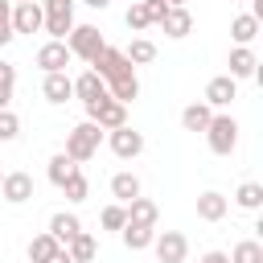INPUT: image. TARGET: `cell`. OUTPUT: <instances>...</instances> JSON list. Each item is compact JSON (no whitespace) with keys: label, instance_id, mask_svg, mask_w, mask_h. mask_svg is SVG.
Here are the masks:
<instances>
[{"label":"cell","instance_id":"cell-42","mask_svg":"<svg viewBox=\"0 0 263 263\" xmlns=\"http://www.w3.org/2000/svg\"><path fill=\"white\" fill-rule=\"evenodd\" d=\"M8 4H21V0H8Z\"/></svg>","mask_w":263,"mask_h":263},{"label":"cell","instance_id":"cell-31","mask_svg":"<svg viewBox=\"0 0 263 263\" xmlns=\"http://www.w3.org/2000/svg\"><path fill=\"white\" fill-rule=\"evenodd\" d=\"M230 263H263V242L255 238H242L230 247Z\"/></svg>","mask_w":263,"mask_h":263},{"label":"cell","instance_id":"cell-24","mask_svg":"<svg viewBox=\"0 0 263 263\" xmlns=\"http://www.w3.org/2000/svg\"><path fill=\"white\" fill-rule=\"evenodd\" d=\"M66 255L74 259V263H90L95 255H99V242H95V234H86V230H78L70 242H66Z\"/></svg>","mask_w":263,"mask_h":263},{"label":"cell","instance_id":"cell-27","mask_svg":"<svg viewBox=\"0 0 263 263\" xmlns=\"http://www.w3.org/2000/svg\"><path fill=\"white\" fill-rule=\"evenodd\" d=\"M210 115H214V107H205V103H189V107L181 111V127H185V132H205Z\"/></svg>","mask_w":263,"mask_h":263},{"label":"cell","instance_id":"cell-20","mask_svg":"<svg viewBox=\"0 0 263 263\" xmlns=\"http://www.w3.org/2000/svg\"><path fill=\"white\" fill-rule=\"evenodd\" d=\"M140 193H144V185H140L136 173H115V177H111V197H115L119 205H127V201L140 197Z\"/></svg>","mask_w":263,"mask_h":263},{"label":"cell","instance_id":"cell-38","mask_svg":"<svg viewBox=\"0 0 263 263\" xmlns=\"http://www.w3.org/2000/svg\"><path fill=\"white\" fill-rule=\"evenodd\" d=\"M197 263H230V255H226V251H205Z\"/></svg>","mask_w":263,"mask_h":263},{"label":"cell","instance_id":"cell-41","mask_svg":"<svg viewBox=\"0 0 263 263\" xmlns=\"http://www.w3.org/2000/svg\"><path fill=\"white\" fill-rule=\"evenodd\" d=\"M164 4H173V8H177V4H185V0H164Z\"/></svg>","mask_w":263,"mask_h":263},{"label":"cell","instance_id":"cell-33","mask_svg":"<svg viewBox=\"0 0 263 263\" xmlns=\"http://www.w3.org/2000/svg\"><path fill=\"white\" fill-rule=\"evenodd\" d=\"M16 136H21V115L12 107H4L0 111V144H12Z\"/></svg>","mask_w":263,"mask_h":263},{"label":"cell","instance_id":"cell-39","mask_svg":"<svg viewBox=\"0 0 263 263\" xmlns=\"http://www.w3.org/2000/svg\"><path fill=\"white\" fill-rule=\"evenodd\" d=\"M45 263H74V259H70V255H66V247H62V251H58L53 259H45Z\"/></svg>","mask_w":263,"mask_h":263},{"label":"cell","instance_id":"cell-8","mask_svg":"<svg viewBox=\"0 0 263 263\" xmlns=\"http://www.w3.org/2000/svg\"><path fill=\"white\" fill-rule=\"evenodd\" d=\"M107 144H111V152L119 160H136L144 152V132H136L132 123H123V127H111L107 132Z\"/></svg>","mask_w":263,"mask_h":263},{"label":"cell","instance_id":"cell-28","mask_svg":"<svg viewBox=\"0 0 263 263\" xmlns=\"http://www.w3.org/2000/svg\"><path fill=\"white\" fill-rule=\"evenodd\" d=\"M107 95L119 99V103H136V99H140V78H136V74L115 78V82H107Z\"/></svg>","mask_w":263,"mask_h":263},{"label":"cell","instance_id":"cell-9","mask_svg":"<svg viewBox=\"0 0 263 263\" xmlns=\"http://www.w3.org/2000/svg\"><path fill=\"white\" fill-rule=\"evenodd\" d=\"M0 197H4L8 205H25L29 197H37V185H33L29 173H4V181H0Z\"/></svg>","mask_w":263,"mask_h":263},{"label":"cell","instance_id":"cell-1","mask_svg":"<svg viewBox=\"0 0 263 263\" xmlns=\"http://www.w3.org/2000/svg\"><path fill=\"white\" fill-rule=\"evenodd\" d=\"M99 144H103V127L95 123V119H82V123H74L70 132H66V156L70 160H78V164H86L90 156H99Z\"/></svg>","mask_w":263,"mask_h":263},{"label":"cell","instance_id":"cell-32","mask_svg":"<svg viewBox=\"0 0 263 263\" xmlns=\"http://www.w3.org/2000/svg\"><path fill=\"white\" fill-rule=\"evenodd\" d=\"M12 90H16V66L0 58V111L12 103Z\"/></svg>","mask_w":263,"mask_h":263},{"label":"cell","instance_id":"cell-34","mask_svg":"<svg viewBox=\"0 0 263 263\" xmlns=\"http://www.w3.org/2000/svg\"><path fill=\"white\" fill-rule=\"evenodd\" d=\"M99 222H103V230H123V222H127V210H123L119 201H111V205H103Z\"/></svg>","mask_w":263,"mask_h":263},{"label":"cell","instance_id":"cell-15","mask_svg":"<svg viewBox=\"0 0 263 263\" xmlns=\"http://www.w3.org/2000/svg\"><path fill=\"white\" fill-rule=\"evenodd\" d=\"M41 99H45V103H53V107H62L66 99H74V82L66 78V70L45 74V82H41Z\"/></svg>","mask_w":263,"mask_h":263},{"label":"cell","instance_id":"cell-26","mask_svg":"<svg viewBox=\"0 0 263 263\" xmlns=\"http://www.w3.org/2000/svg\"><path fill=\"white\" fill-rule=\"evenodd\" d=\"M123 58H127L132 66H148V62H156V41H148V37H132L127 49H123Z\"/></svg>","mask_w":263,"mask_h":263},{"label":"cell","instance_id":"cell-21","mask_svg":"<svg viewBox=\"0 0 263 263\" xmlns=\"http://www.w3.org/2000/svg\"><path fill=\"white\" fill-rule=\"evenodd\" d=\"M78 230H82V222H78V214H70V210H58V214L49 218V234H53L62 247H66V242H70Z\"/></svg>","mask_w":263,"mask_h":263},{"label":"cell","instance_id":"cell-25","mask_svg":"<svg viewBox=\"0 0 263 263\" xmlns=\"http://www.w3.org/2000/svg\"><path fill=\"white\" fill-rule=\"evenodd\" d=\"M230 37H234V45H251V41L259 37V16L238 12V16L230 21Z\"/></svg>","mask_w":263,"mask_h":263},{"label":"cell","instance_id":"cell-12","mask_svg":"<svg viewBox=\"0 0 263 263\" xmlns=\"http://www.w3.org/2000/svg\"><path fill=\"white\" fill-rule=\"evenodd\" d=\"M70 62H74V58H70L66 41H53V37H49V41H45V45L37 49V66H41L45 74H58V70H66Z\"/></svg>","mask_w":263,"mask_h":263},{"label":"cell","instance_id":"cell-23","mask_svg":"<svg viewBox=\"0 0 263 263\" xmlns=\"http://www.w3.org/2000/svg\"><path fill=\"white\" fill-rule=\"evenodd\" d=\"M234 205L247 210V214H259V210H263V185H259V181H242V185L234 189Z\"/></svg>","mask_w":263,"mask_h":263},{"label":"cell","instance_id":"cell-7","mask_svg":"<svg viewBox=\"0 0 263 263\" xmlns=\"http://www.w3.org/2000/svg\"><path fill=\"white\" fill-rule=\"evenodd\" d=\"M152 251H156V263H185V255H189V238H185L181 230H156Z\"/></svg>","mask_w":263,"mask_h":263},{"label":"cell","instance_id":"cell-19","mask_svg":"<svg viewBox=\"0 0 263 263\" xmlns=\"http://www.w3.org/2000/svg\"><path fill=\"white\" fill-rule=\"evenodd\" d=\"M62 251V242L49 234V230H41V234H33L29 238V247H25V255H29V263H45V259H53Z\"/></svg>","mask_w":263,"mask_h":263},{"label":"cell","instance_id":"cell-5","mask_svg":"<svg viewBox=\"0 0 263 263\" xmlns=\"http://www.w3.org/2000/svg\"><path fill=\"white\" fill-rule=\"evenodd\" d=\"M107 41H103V33L95 29V25H74L70 33H66V49H70V58H82L86 66H90V58L103 49Z\"/></svg>","mask_w":263,"mask_h":263},{"label":"cell","instance_id":"cell-40","mask_svg":"<svg viewBox=\"0 0 263 263\" xmlns=\"http://www.w3.org/2000/svg\"><path fill=\"white\" fill-rule=\"evenodd\" d=\"M82 4H90V8H99V12H103V8L111 4V0H82Z\"/></svg>","mask_w":263,"mask_h":263},{"label":"cell","instance_id":"cell-16","mask_svg":"<svg viewBox=\"0 0 263 263\" xmlns=\"http://www.w3.org/2000/svg\"><path fill=\"white\" fill-rule=\"evenodd\" d=\"M74 82V99H82V103H99V99H107V82L95 74V70H82L78 78H70Z\"/></svg>","mask_w":263,"mask_h":263},{"label":"cell","instance_id":"cell-22","mask_svg":"<svg viewBox=\"0 0 263 263\" xmlns=\"http://www.w3.org/2000/svg\"><path fill=\"white\" fill-rule=\"evenodd\" d=\"M119 238H123V247H127V251H148V247H152V238H156V226H136V222H123Z\"/></svg>","mask_w":263,"mask_h":263},{"label":"cell","instance_id":"cell-10","mask_svg":"<svg viewBox=\"0 0 263 263\" xmlns=\"http://www.w3.org/2000/svg\"><path fill=\"white\" fill-rule=\"evenodd\" d=\"M234 99H238V82H234L230 74H218V78H210V82H205V99H201L205 107L222 111V107H230Z\"/></svg>","mask_w":263,"mask_h":263},{"label":"cell","instance_id":"cell-13","mask_svg":"<svg viewBox=\"0 0 263 263\" xmlns=\"http://www.w3.org/2000/svg\"><path fill=\"white\" fill-rule=\"evenodd\" d=\"M160 29H164V37H173V41H181V37H189L193 33V16H189V8L185 4H168V12L160 16Z\"/></svg>","mask_w":263,"mask_h":263},{"label":"cell","instance_id":"cell-11","mask_svg":"<svg viewBox=\"0 0 263 263\" xmlns=\"http://www.w3.org/2000/svg\"><path fill=\"white\" fill-rule=\"evenodd\" d=\"M12 33H41V0L12 4Z\"/></svg>","mask_w":263,"mask_h":263},{"label":"cell","instance_id":"cell-37","mask_svg":"<svg viewBox=\"0 0 263 263\" xmlns=\"http://www.w3.org/2000/svg\"><path fill=\"white\" fill-rule=\"evenodd\" d=\"M144 12H148L152 25H160V16L168 12V4H164V0H144Z\"/></svg>","mask_w":263,"mask_h":263},{"label":"cell","instance_id":"cell-17","mask_svg":"<svg viewBox=\"0 0 263 263\" xmlns=\"http://www.w3.org/2000/svg\"><path fill=\"white\" fill-rule=\"evenodd\" d=\"M226 66H230V78H234V82H242V78H255L259 58H255V49H251V45H234Z\"/></svg>","mask_w":263,"mask_h":263},{"label":"cell","instance_id":"cell-29","mask_svg":"<svg viewBox=\"0 0 263 263\" xmlns=\"http://www.w3.org/2000/svg\"><path fill=\"white\" fill-rule=\"evenodd\" d=\"M74 168H82V164H78V160H70L66 152H53V156H49V168H45V173H49V185H58V189H62V181H66Z\"/></svg>","mask_w":263,"mask_h":263},{"label":"cell","instance_id":"cell-30","mask_svg":"<svg viewBox=\"0 0 263 263\" xmlns=\"http://www.w3.org/2000/svg\"><path fill=\"white\" fill-rule=\"evenodd\" d=\"M62 193H66V201H86V197H90V181H86V173L74 168V173L62 181Z\"/></svg>","mask_w":263,"mask_h":263},{"label":"cell","instance_id":"cell-3","mask_svg":"<svg viewBox=\"0 0 263 263\" xmlns=\"http://www.w3.org/2000/svg\"><path fill=\"white\" fill-rule=\"evenodd\" d=\"M74 0H41V33H49L53 41H66V33L74 29Z\"/></svg>","mask_w":263,"mask_h":263},{"label":"cell","instance_id":"cell-18","mask_svg":"<svg viewBox=\"0 0 263 263\" xmlns=\"http://www.w3.org/2000/svg\"><path fill=\"white\" fill-rule=\"evenodd\" d=\"M123 210H127V222H136V226H156V222H160V205H156L152 197H144V193L132 197Z\"/></svg>","mask_w":263,"mask_h":263},{"label":"cell","instance_id":"cell-14","mask_svg":"<svg viewBox=\"0 0 263 263\" xmlns=\"http://www.w3.org/2000/svg\"><path fill=\"white\" fill-rule=\"evenodd\" d=\"M226 214H230V197H226V193L205 189V193L197 197V218H201V222H222Z\"/></svg>","mask_w":263,"mask_h":263},{"label":"cell","instance_id":"cell-6","mask_svg":"<svg viewBox=\"0 0 263 263\" xmlns=\"http://www.w3.org/2000/svg\"><path fill=\"white\" fill-rule=\"evenodd\" d=\"M82 111H86V119H95L103 132H111V127H123L127 123V103H119V99H99V103H82Z\"/></svg>","mask_w":263,"mask_h":263},{"label":"cell","instance_id":"cell-2","mask_svg":"<svg viewBox=\"0 0 263 263\" xmlns=\"http://www.w3.org/2000/svg\"><path fill=\"white\" fill-rule=\"evenodd\" d=\"M201 136H205V144H210L214 156H230V152L238 148V119L226 115V111H214Z\"/></svg>","mask_w":263,"mask_h":263},{"label":"cell","instance_id":"cell-35","mask_svg":"<svg viewBox=\"0 0 263 263\" xmlns=\"http://www.w3.org/2000/svg\"><path fill=\"white\" fill-rule=\"evenodd\" d=\"M127 29L132 33H144V29H152V21H148V12H144V0H132V8H127Z\"/></svg>","mask_w":263,"mask_h":263},{"label":"cell","instance_id":"cell-43","mask_svg":"<svg viewBox=\"0 0 263 263\" xmlns=\"http://www.w3.org/2000/svg\"><path fill=\"white\" fill-rule=\"evenodd\" d=\"M0 181H4V173H0Z\"/></svg>","mask_w":263,"mask_h":263},{"label":"cell","instance_id":"cell-36","mask_svg":"<svg viewBox=\"0 0 263 263\" xmlns=\"http://www.w3.org/2000/svg\"><path fill=\"white\" fill-rule=\"evenodd\" d=\"M12 37H16V33H12V4L0 0V49H4Z\"/></svg>","mask_w":263,"mask_h":263},{"label":"cell","instance_id":"cell-4","mask_svg":"<svg viewBox=\"0 0 263 263\" xmlns=\"http://www.w3.org/2000/svg\"><path fill=\"white\" fill-rule=\"evenodd\" d=\"M90 70L103 78V82H115V78H127V74H136V66L123 58V49H115V45H103L95 58H90Z\"/></svg>","mask_w":263,"mask_h":263}]
</instances>
